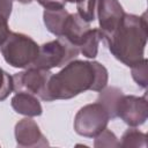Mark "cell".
Wrapping results in <instances>:
<instances>
[{
	"label": "cell",
	"instance_id": "obj_1",
	"mask_svg": "<svg viewBox=\"0 0 148 148\" xmlns=\"http://www.w3.org/2000/svg\"><path fill=\"white\" fill-rule=\"evenodd\" d=\"M109 80L108 69L97 61L72 60L51 74L40 98L46 102L69 99L87 90L101 91Z\"/></svg>",
	"mask_w": 148,
	"mask_h": 148
},
{
	"label": "cell",
	"instance_id": "obj_2",
	"mask_svg": "<svg viewBox=\"0 0 148 148\" xmlns=\"http://www.w3.org/2000/svg\"><path fill=\"white\" fill-rule=\"evenodd\" d=\"M147 29L146 13L141 16L125 13L119 25L103 39L117 60L132 67L145 58V47L148 38Z\"/></svg>",
	"mask_w": 148,
	"mask_h": 148
},
{
	"label": "cell",
	"instance_id": "obj_3",
	"mask_svg": "<svg viewBox=\"0 0 148 148\" xmlns=\"http://www.w3.org/2000/svg\"><path fill=\"white\" fill-rule=\"evenodd\" d=\"M0 47L6 62L15 68L31 67L39 52V45L31 37L12 31Z\"/></svg>",
	"mask_w": 148,
	"mask_h": 148
},
{
	"label": "cell",
	"instance_id": "obj_4",
	"mask_svg": "<svg viewBox=\"0 0 148 148\" xmlns=\"http://www.w3.org/2000/svg\"><path fill=\"white\" fill-rule=\"evenodd\" d=\"M80 53L77 46L64 37L44 43L39 46L38 57L31 67L50 71L54 67H62L74 60Z\"/></svg>",
	"mask_w": 148,
	"mask_h": 148
},
{
	"label": "cell",
	"instance_id": "obj_5",
	"mask_svg": "<svg viewBox=\"0 0 148 148\" xmlns=\"http://www.w3.org/2000/svg\"><path fill=\"white\" fill-rule=\"evenodd\" d=\"M110 116L104 106L96 102L81 108L74 118L75 132L86 138H95L104 128H106Z\"/></svg>",
	"mask_w": 148,
	"mask_h": 148
},
{
	"label": "cell",
	"instance_id": "obj_6",
	"mask_svg": "<svg viewBox=\"0 0 148 148\" xmlns=\"http://www.w3.org/2000/svg\"><path fill=\"white\" fill-rule=\"evenodd\" d=\"M148 116L147 99L145 96L123 95L117 108V117L131 127H136L146 123Z\"/></svg>",
	"mask_w": 148,
	"mask_h": 148
},
{
	"label": "cell",
	"instance_id": "obj_7",
	"mask_svg": "<svg viewBox=\"0 0 148 148\" xmlns=\"http://www.w3.org/2000/svg\"><path fill=\"white\" fill-rule=\"evenodd\" d=\"M51 74L52 73L50 71H45L36 67H28L25 71L18 72L13 76L14 91L30 92L40 98Z\"/></svg>",
	"mask_w": 148,
	"mask_h": 148
},
{
	"label": "cell",
	"instance_id": "obj_8",
	"mask_svg": "<svg viewBox=\"0 0 148 148\" xmlns=\"http://www.w3.org/2000/svg\"><path fill=\"white\" fill-rule=\"evenodd\" d=\"M99 23V31L103 38L110 35L121 22L125 12L118 0H98L96 9Z\"/></svg>",
	"mask_w": 148,
	"mask_h": 148
},
{
	"label": "cell",
	"instance_id": "obj_9",
	"mask_svg": "<svg viewBox=\"0 0 148 148\" xmlns=\"http://www.w3.org/2000/svg\"><path fill=\"white\" fill-rule=\"evenodd\" d=\"M15 139L18 147H46L49 141L40 132L39 126L30 117L21 119L15 125Z\"/></svg>",
	"mask_w": 148,
	"mask_h": 148
},
{
	"label": "cell",
	"instance_id": "obj_10",
	"mask_svg": "<svg viewBox=\"0 0 148 148\" xmlns=\"http://www.w3.org/2000/svg\"><path fill=\"white\" fill-rule=\"evenodd\" d=\"M90 24L89 22H86L83 18L80 17V15L76 14H71L66 18L64 29H62V35L60 37L66 38L69 40L72 44L79 47L83 38L87 36V34L90 31Z\"/></svg>",
	"mask_w": 148,
	"mask_h": 148
},
{
	"label": "cell",
	"instance_id": "obj_11",
	"mask_svg": "<svg viewBox=\"0 0 148 148\" xmlns=\"http://www.w3.org/2000/svg\"><path fill=\"white\" fill-rule=\"evenodd\" d=\"M10 104H12V108L17 113L27 117H37V116H40L43 112V108L37 96L30 92H25V91L16 92L13 96Z\"/></svg>",
	"mask_w": 148,
	"mask_h": 148
},
{
	"label": "cell",
	"instance_id": "obj_12",
	"mask_svg": "<svg viewBox=\"0 0 148 148\" xmlns=\"http://www.w3.org/2000/svg\"><path fill=\"white\" fill-rule=\"evenodd\" d=\"M68 15L69 13L66 10L65 6L45 8L43 13L44 24L51 34L56 35L57 37H60L62 35V29Z\"/></svg>",
	"mask_w": 148,
	"mask_h": 148
},
{
	"label": "cell",
	"instance_id": "obj_13",
	"mask_svg": "<svg viewBox=\"0 0 148 148\" xmlns=\"http://www.w3.org/2000/svg\"><path fill=\"white\" fill-rule=\"evenodd\" d=\"M123 95V91L117 87H105L101 90L97 97V102L101 103L108 111L110 119L117 118V108L119 99Z\"/></svg>",
	"mask_w": 148,
	"mask_h": 148
},
{
	"label": "cell",
	"instance_id": "obj_14",
	"mask_svg": "<svg viewBox=\"0 0 148 148\" xmlns=\"http://www.w3.org/2000/svg\"><path fill=\"white\" fill-rule=\"evenodd\" d=\"M103 39L102 32L99 29H90L87 36L83 38L81 44L79 45L80 52L88 59H94L98 52V44Z\"/></svg>",
	"mask_w": 148,
	"mask_h": 148
},
{
	"label": "cell",
	"instance_id": "obj_15",
	"mask_svg": "<svg viewBox=\"0 0 148 148\" xmlns=\"http://www.w3.org/2000/svg\"><path fill=\"white\" fill-rule=\"evenodd\" d=\"M119 147L128 148V147H135V148H146L147 147V135L139 130L135 128H128L121 136V140L119 141Z\"/></svg>",
	"mask_w": 148,
	"mask_h": 148
},
{
	"label": "cell",
	"instance_id": "obj_16",
	"mask_svg": "<svg viewBox=\"0 0 148 148\" xmlns=\"http://www.w3.org/2000/svg\"><path fill=\"white\" fill-rule=\"evenodd\" d=\"M98 0H79L76 2L77 14L86 22H91L95 20L96 9H97Z\"/></svg>",
	"mask_w": 148,
	"mask_h": 148
},
{
	"label": "cell",
	"instance_id": "obj_17",
	"mask_svg": "<svg viewBox=\"0 0 148 148\" xmlns=\"http://www.w3.org/2000/svg\"><path fill=\"white\" fill-rule=\"evenodd\" d=\"M147 59L143 58L142 60H140L139 62H136L135 65H133L132 68V77L133 80L136 82L138 86H140L141 88H147V83H148V77H147Z\"/></svg>",
	"mask_w": 148,
	"mask_h": 148
},
{
	"label": "cell",
	"instance_id": "obj_18",
	"mask_svg": "<svg viewBox=\"0 0 148 148\" xmlns=\"http://www.w3.org/2000/svg\"><path fill=\"white\" fill-rule=\"evenodd\" d=\"M94 146L96 148H102V147H119V141L117 136L114 135L113 132H111L108 128H104L101 133H98L95 136Z\"/></svg>",
	"mask_w": 148,
	"mask_h": 148
},
{
	"label": "cell",
	"instance_id": "obj_19",
	"mask_svg": "<svg viewBox=\"0 0 148 148\" xmlns=\"http://www.w3.org/2000/svg\"><path fill=\"white\" fill-rule=\"evenodd\" d=\"M12 91H14L13 76L0 68V101L6 99L12 94Z\"/></svg>",
	"mask_w": 148,
	"mask_h": 148
},
{
	"label": "cell",
	"instance_id": "obj_20",
	"mask_svg": "<svg viewBox=\"0 0 148 148\" xmlns=\"http://www.w3.org/2000/svg\"><path fill=\"white\" fill-rule=\"evenodd\" d=\"M9 34H10V30H9V25H8V18L0 15V46L7 39Z\"/></svg>",
	"mask_w": 148,
	"mask_h": 148
},
{
	"label": "cell",
	"instance_id": "obj_21",
	"mask_svg": "<svg viewBox=\"0 0 148 148\" xmlns=\"http://www.w3.org/2000/svg\"><path fill=\"white\" fill-rule=\"evenodd\" d=\"M13 8V0H0V15L9 18Z\"/></svg>",
	"mask_w": 148,
	"mask_h": 148
},
{
	"label": "cell",
	"instance_id": "obj_22",
	"mask_svg": "<svg viewBox=\"0 0 148 148\" xmlns=\"http://www.w3.org/2000/svg\"><path fill=\"white\" fill-rule=\"evenodd\" d=\"M39 5H42L44 8L50 7H58V6H65V0H37Z\"/></svg>",
	"mask_w": 148,
	"mask_h": 148
},
{
	"label": "cell",
	"instance_id": "obj_23",
	"mask_svg": "<svg viewBox=\"0 0 148 148\" xmlns=\"http://www.w3.org/2000/svg\"><path fill=\"white\" fill-rule=\"evenodd\" d=\"M18 2H21V3H30V2H32L34 0H17Z\"/></svg>",
	"mask_w": 148,
	"mask_h": 148
},
{
	"label": "cell",
	"instance_id": "obj_24",
	"mask_svg": "<svg viewBox=\"0 0 148 148\" xmlns=\"http://www.w3.org/2000/svg\"><path fill=\"white\" fill-rule=\"evenodd\" d=\"M77 1H79V0H65V2H71V3H74V2L76 3Z\"/></svg>",
	"mask_w": 148,
	"mask_h": 148
}]
</instances>
